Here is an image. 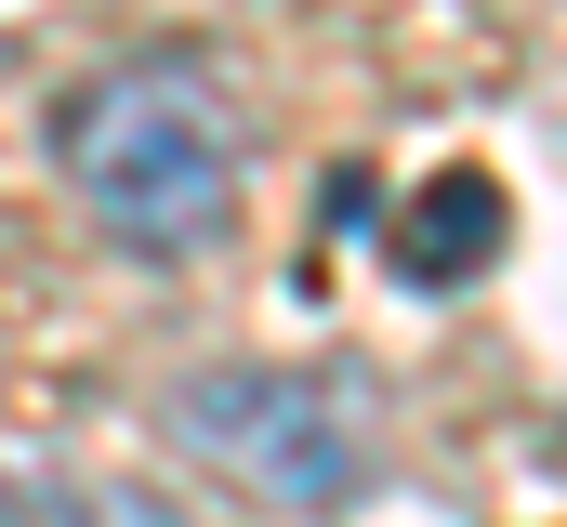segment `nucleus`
I'll return each instance as SVG.
<instances>
[{
	"label": "nucleus",
	"mask_w": 567,
	"mask_h": 527,
	"mask_svg": "<svg viewBox=\"0 0 567 527\" xmlns=\"http://www.w3.org/2000/svg\"><path fill=\"white\" fill-rule=\"evenodd\" d=\"M488 251H502V185L488 172H435L410 198V225H396V264L423 290H449V277H488Z\"/></svg>",
	"instance_id": "3"
},
{
	"label": "nucleus",
	"mask_w": 567,
	"mask_h": 527,
	"mask_svg": "<svg viewBox=\"0 0 567 527\" xmlns=\"http://www.w3.org/2000/svg\"><path fill=\"white\" fill-rule=\"evenodd\" d=\"M238 106L185 66V53H120L53 106V172L80 198V225L133 264H185L238 225Z\"/></svg>",
	"instance_id": "1"
},
{
	"label": "nucleus",
	"mask_w": 567,
	"mask_h": 527,
	"mask_svg": "<svg viewBox=\"0 0 567 527\" xmlns=\"http://www.w3.org/2000/svg\"><path fill=\"white\" fill-rule=\"evenodd\" d=\"M80 527H185L158 488H80Z\"/></svg>",
	"instance_id": "4"
},
{
	"label": "nucleus",
	"mask_w": 567,
	"mask_h": 527,
	"mask_svg": "<svg viewBox=\"0 0 567 527\" xmlns=\"http://www.w3.org/2000/svg\"><path fill=\"white\" fill-rule=\"evenodd\" d=\"M172 435L185 462H212L225 488L278 502V515H343L370 488V422L330 370H278V356H212L172 383Z\"/></svg>",
	"instance_id": "2"
}]
</instances>
